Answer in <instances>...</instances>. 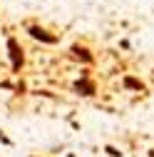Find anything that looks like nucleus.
I'll use <instances>...</instances> for the list:
<instances>
[{"mask_svg":"<svg viewBox=\"0 0 154 157\" xmlns=\"http://www.w3.org/2000/svg\"><path fill=\"white\" fill-rule=\"evenodd\" d=\"M28 33H30V35L35 37V40H42V43H47V45H52V43H57V37H55V35H47V33H45L42 28H35V25H32V28H30Z\"/></svg>","mask_w":154,"mask_h":157,"instance_id":"obj_1","label":"nucleus"},{"mask_svg":"<svg viewBox=\"0 0 154 157\" xmlns=\"http://www.w3.org/2000/svg\"><path fill=\"white\" fill-rule=\"evenodd\" d=\"M8 48H10V57H13V67L17 70V67L23 65V52H20V48H17V43L13 40V37L8 40Z\"/></svg>","mask_w":154,"mask_h":157,"instance_id":"obj_2","label":"nucleus"},{"mask_svg":"<svg viewBox=\"0 0 154 157\" xmlns=\"http://www.w3.org/2000/svg\"><path fill=\"white\" fill-rule=\"evenodd\" d=\"M122 82H124V87H127V90H137V92H139V90H144V82H142V80H137V77H132V75H127Z\"/></svg>","mask_w":154,"mask_h":157,"instance_id":"obj_3","label":"nucleus"},{"mask_svg":"<svg viewBox=\"0 0 154 157\" xmlns=\"http://www.w3.org/2000/svg\"><path fill=\"white\" fill-rule=\"evenodd\" d=\"M75 90L82 92V95H92V92H94V82H90V80H80V82L75 85Z\"/></svg>","mask_w":154,"mask_h":157,"instance_id":"obj_4","label":"nucleus"},{"mask_svg":"<svg viewBox=\"0 0 154 157\" xmlns=\"http://www.w3.org/2000/svg\"><path fill=\"white\" fill-rule=\"evenodd\" d=\"M72 55H75V57H80V60H85V63H92V55H90L85 48H80V45H75V48H72Z\"/></svg>","mask_w":154,"mask_h":157,"instance_id":"obj_5","label":"nucleus"}]
</instances>
